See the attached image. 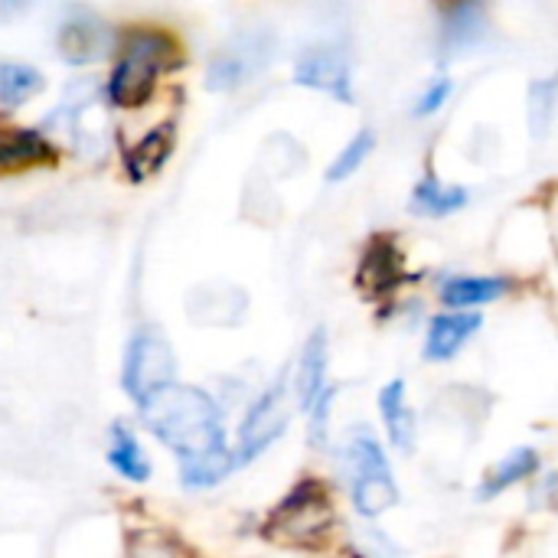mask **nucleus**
<instances>
[{
    "instance_id": "nucleus-1",
    "label": "nucleus",
    "mask_w": 558,
    "mask_h": 558,
    "mask_svg": "<svg viewBox=\"0 0 558 558\" xmlns=\"http://www.w3.org/2000/svg\"><path fill=\"white\" fill-rule=\"evenodd\" d=\"M141 415L154 438L167 445L173 454H180V464L229 451L222 412L216 399L203 389L173 383L163 392H157L147 405H141Z\"/></svg>"
},
{
    "instance_id": "nucleus-2",
    "label": "nucleus",
    "mask_w": 558,
    "mask_h": 558,
    "mask_svg": "<svg viewBox=\"0 0 558 558\" xmlns=\"http://www.w3.org/2000/svg\"><path fill=\"white\" fill-rule=\"evenodd\" d=\"M177 62H180V49L167 33L134 29L108 78V101L118 108H141L150 98L157 75L173 69Z\"/></svg>"
},
{
    "instance_id": "nucleus-3",
    "label": "nucleus",
    "mask_w": 558,
    "mask_h": 558,
    "mask_svg": "<svg viewBox=\"0 0 558 558\" xmlns=\"http://www.w3.org/2000/svg\"><path fill=\"white\" fill-rule=\"evenodd\" d=\"M343 468L350 477L353 510L360 517L373 520V517H383L386 510H392L399 504V487H396L389 458L369 428H360L350 435V441L343 448Z\"/></svg>"
},
{
    "instance_id": "nucleus-4",
    "label": "nucleus",
    "mask_w": 558,
    "mask_h": 558,
    "mask_svg": "<svg viewBox=\"0 0 558 558\" xmlns=\"http://www.w3.org/2000/svg\"><path fill=\"white\" fill-rule=\"evenodd\" d=\"M173 373H177V360L163 333L157 327L137 330L124 353V373H121L124 392L137 405H147L157 392L173 386Z\"/></svg>"
},
{
    "instance_id": "nucleus-5",
    "label": "nucleus",
    "mask_w": 558,
    "mask_h": 558,
    "mask_svg": "<svg viewBox=\"0 0 558 558\" xmlns=\"http://www.w3.org/2000/svg\"><path fill=\"white\" fill-rule=\"evenodd\" d=\"M333 523V510L327 500V490L320 484H301L288 500L271 513L268 520V536L278 543H298L307 546L327 533Z\"/></svg>"
},
{
    "instance_id": "nucleus-6",
    "label": "nucleus",
    "mask_w": 558,
    "mask_h": 558,
    "mask_svg": "<svg viewBox=\"0 0 558 558\" xmlns=\"http://www.w3.org/2000/svg\"><path fill=\"white\" fill-rule=\"evenodd\" d=\"M275 56V36L265 29H248L229 39L209 62L206 85L213 92H232L245 82H252Z\"/></svg>"
},
{
    "instance_id": "nucleus-7",
    "label": "nucleus",
    "mask_w": 558,
    "mask_h": 558,
    "mask_svg": "<svg viewBox=\"0 0 558 558\" xmlns=\"http://www.w3.org/2000/svg\"><path fill=\"white\" fill-rule=\"evenodd\" d=\"M288 428V409H284V383H275L271 389H265L252 409L245 412V422L239 428V448H235V461L248 464L255 461L262 451H268Z\"/></svg>"
},
{
    "instance_id": "nucleus-8",
    "label": "nucleus",
    "mask_w": 558,
    "mask_h": 558,
    "mask_svg": "<svg viewBox=\"0 0 558 558\" xmlns=\"http://www.w3.org/2000/svg\"><path fill=\"white\" fill-rule=\"evenodd\" d=\"M294 82L304 88L327 92L340 101H353V69L343 46L333 43L307 46L294 62Z\"/></svg>"
},
{
    "instance_id": "nucleus-9",
    "label": "nucleus",
    "mask_w": 558,
    "mask_h": 558,
    "mask_svg": "<svg viewBox=\"0 0 558 558\" xmlns=\"http://www.w3.org/2000/svg\"><path fill=\"white\" fill-rule=\"evenodd\" d=\"M56 49L65 62L72 65H85V62H95V59H105L111 49H114V33L111 26L95 16L92 10H82V7H72L65 13V20L59 23V33H56Z\"/></svg>"
},
{
    "instance_id": "nucleus-10",
    "label": "nucleus",
    "mask_w": 558,
    "mask_h": 558,
    "mask_svg": "<svg viewBox=\"0 0 558 558\" xmlns=\"http://www.w3.org/2000/svg\"><path fill=\"white\" fill-rule=\"evenodd\" d=\"M481 327H484L481 314H438L428 324V337H425L422 356L432 360V363H448V360H454L468 347V340Z\"/></svg>"
},
{
    "instance_id": "nucleus-11",
    "label": "nucleus",
    "mask_w": 558,
    "mask_h": 558,
    "mask_svg": "<svg viewBox=\"0 0 558 558\" xmlns=\"http://www.w3.org/2000/svg\"><path fill=\"white\" fill-rule=\"evenodd\" d=\"M324 379H327V330L317 327L307 337L298 369H294V399L304 412H311L320 402V396L327 392Z\"/></svg>"
},
{
    "instance_id": "nucleus-12",
    "label": "nucleus",
    "mask_w": 558,
    "mask_h": 558,
    "mask_svg": "<svg viewBox=\"0 0 558 558\" xmlns=\"http://www.w3.org/2000/svg\"><path fill=\"white\" fill-rule=\"evenodd\" d=\"M379 412H383L389 441L402 454H412L415 451V441H418V418H415V412H412V405L405 399V383L402 379H392L379 392Z\"/></svg>"
},
{
    "instance_id": "nucleus-13",
    "label": "nucleus",
    "mask_w": 558,
    "mask_h": 558,
    "mask_svg": "<svg viewBox=\"0 0 558 558\" xmlns=\"http://www.w3.org/2000/svg\"><path fill=\"white\" fill-rule=\"evenodd\" d=\"M471 199V193L461 183H441L435 177H425L415 193H412V213L415 216H428V219H445L458 209H464Z\"/></svg>"
},
{
    "instance_id": "nucleus-14",
    "label": "nucleus",
    "mask_w": 558,
    "mask_h": 558,
    "mask_svg": "<svg viewBox=\"0 0 558 558\" xmlns=\"http://www.w3.org/2000/svg\"><path fill=\"white\" fill-rule=\"evenodd\" d=\"M173 150V124H160L150 134H144L124 157V167L131 173L134 183H144L150 173H157L163 167V160Z\"/></svg>"
},
{
    "instance_id": "nucleus-15",
    "label": "nucleus",
    "mask_w": 558,
    "mask_h": 558,
    "mask_svg": "<svg viewBox=\"0 0 558 558\" xmlns=\"http://www.w3.org/2000/svg\"><path fill=\"white\" fill-rule=\"evenodd\" d=\"M52 160V144L29 128H0V170Z\"/></svg>"
},
{
    "instance_id": "nucleus-16",
    "label": "nucleus",
    "mask_w": 558,
    "mask_h": 558,
    "mask_svg": "<svg viewBox=\"0 0 558 558\" xmlns=\"http://www.w3.org/2000/svg\"><path fill=\"white\" fill-rule=\"evenodd\" d=\"M507 291H510V281H504V278L461 275V278H448L438 294L448 307H481V304L500 301Z\"/></svg>"
},
{
    "instance_id": "nucleus-17",
    "label": "nucleus",
    "mask_w": 558,
    "mask_h": 558,
    "mask_svg": "<svg viewBox=\"0 0 558 558\" xmlns=\"http://www.w3.org/2000/svg\"><path fill=\"white\" fill-rule=\"evenodd\" d=\"M536 468H539V454H536L533 448H517V451H510L497 468H490L487 481L477 487V497L490 500V497H497V494H504V490L523 484L526 477H533Z\"/></svg>"
},
{
    "instance_id": "nucleus-18",
    "label": "nucleus",
    "mask_w": 558,
    "mask_h": 558,
    "mask_svg": "<svg viewBox=\"0 0 558 558\" xmlns=\"http://www.w3.org/2000/svg\"><path fill=\"white\" fill-rule=\"evenodd\" d=\"M108 461H111V468H114L121 477H128V481L144 484V481L150 477V464H147V458H144V451H141L137 438H134V432H131L128 425H121V422H118V425H111Z\"/></svg>"
},
{
    "instance_id": "nucleus-19",
    "label": "nucleus",
    "mask_w": 558,
    "mask_h": 558,
    "mask_svg": "<svg viewBox=\"0 0 558 558\" xmlns=\"http://www.w3.org/2000/svg\"><path fill=\"white\" fill-rule=\"evenodd\" d=\"M526 121H530V134L536 141L549 137L553 124H556L558 114V75H546V78H536L530 85V95H526Z\"/></svg>"
},
{
    "instance_id": "nucleus-20",
    "label": "nucleus",
    "mask_w": 558,
    "mask_h": 558,
    "mask_svg": "<svg viewBox=\"0 0 558 558\" xmlns=\"http://www.w3.org/2000/svg\"><path fill=\"white\" fill-rule=\"evenodd\" d=\"M39 88H43L39 69L26 62H0V105L3 108H16L29 101Z\"/></svg>"
},
{
    "instance_id": "nucleus-21",
    "label": "nucleus",
    "mask_w": 558,
    "mask_h": 558,
    "mask_svg": "<svg viewBox=\"0 0 558 558\" xmlns=\"http://www.w3.org/2000/svg\"><path fill=\"white\" fill-rule=\"evenodd\" d=\"M376 150V131H369V128H363V131H356L353 137H350V144L333 157V163L327 167V183H343V180H350L363 163H366V157Z\"/></svg>"
},
{
    "instance_id": "nucleus-22",
    "label": "nucleus",
    "mask_w": 558,
    "mask_h": 558,
    "mask_svg": "<svg viewBox=\"0 0 558 558\" xmlns=\"http://www.w3.org/2000/svg\"><path fill=\"white\" fill-rule=\"evenodd\" d=\"M239 468L235 454L232 451H222V454H213V458H203V461H190V464H180V477L186 487H216L219 481H226L232 471Z\"/></svg>"
},
{
    "instance_id": "nucleus-23",
    "label": "nucleus",
    "mask_w": 558,
    "mask_h": 558,
    "mask_svg": "<svg viewBox=\"0 0 558 558\" xmlns=\"http://www.w3.org/2000/svg\"><path fill=\"white\" fill-rule=\"evenodd\" d=\"M484 33H487V26H484V10L481 7H458L451 23L445 26V39H448L451 49L474 46V43L484 39Z\"/></svg>"
},
{
    "instance_id": "nucleus-24",
    "label": "nucleus",
    "mask_w": 558,
    "mask_h": 558,
    "mask_svg": "<svg viewBox=\"0 0 558 558\" xmlns=\"http://www.w3.org/2000/svg\"><path fill=\"white\" fill-rule=\"evenodd\" d=\"M128 558H186L183 546L160 530H137L128 536Z\"/></svg>"
},
{
    "instance_id": "nucleus-25",
    "label": "nucleus",
    "mask_w": 558,
    "mask_h": 558,
    "mask_svg": "<svg viewBox=\"0 0 558 558\" xmlns=\"http://www.w3.org/2000/svg\"><path fill=\"white\" fill-rule=\"evenodd\" d=\"M454 95V78H448V75H438V78H432L425 88H422V95L415 98V108H412V114L415 118H428V114H438L445 105H448V98Z\"/></svg>"
},
{
    "instance_id": "nucleus-26",
    "label": "nucleus",
    "mask_w": 558,
    "mask_h": 558,
    "mask_svg": "<svg viewBox=\"0 0 558 558\" xmlns=\"http://www.w3.org/2000/svg\"><path fill=\"white\" fill-rule=\"evenodd\" d=\"M360 549H366L369 558H402V549L379 530H363V546Z\"/></svg>"
}]
</instances>
